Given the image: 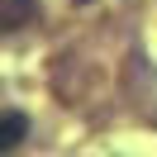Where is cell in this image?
I'll list each match as a JSON object with an SVG mask.
<instances>
[{"instance_id": "obj_2", "label": "cell", "mask_w": 157, "mask_h": 157, "mask_svg": "<svg viewBox=\"0 0 157 157\" xmlns=\"http://www.w3.org/2000/svg\"><path fill=\"white\" fill-rule=\"evenodd\" d=\"M29 14H33V0H0V19H5V29H19Z\"/></svg>"}, {"instance_id": "obj_1", "label": "cell", "mask_w": 157, "mask_h": 157, "mask_svg": "<svg viewBox=\"0 0 157 157\" xmlns=\"http://www.w3.org/2000/svg\"><path fill=\"white\" fill-rule=\"evenodd\" d=\"M24 133H29V119H24L19 109H10V114L0 119V152L19 147V143H24Z\"/></svg>"}]
</instances>
